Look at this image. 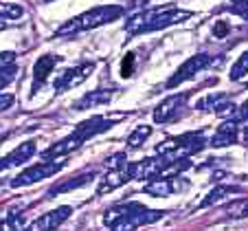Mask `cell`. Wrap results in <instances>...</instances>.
Wrapping results in <instances>:
<instances>
[{"label": "cell", "mask_w": 248, "mask_h": 231, "mask_svg": "<svg viewBox=\"0 0 248 231\" xmlns=\"http://www.w3.org/2000/svg\"><path fill=\"white\" fill-rule=\"evenodd\" d=\"M163 216L165 212H160V209H150L136 200H130V203L114 205L112 209H108L103 216V222L110 227V231H134L143 225H152V222L160 220Z\"/></svg>", "instance_id": "cell-1"}, {"label": "cell", "mask_w": 248, "mask_h": 231, "mask_svg": "<svg viewBox=\"0 0 248 231\" xmlns=\"http://www.w3.org/2000/svg\"><path fill=\"white\" fill-rule=\"evenodd\" d=\"M112 126V119H106V117H90L86 121H81L75 130L70 132L68 137L60 139L57 143H53L51 148L44 150V159L48 161H55V159H62V156L70 154V152H75L77 148H81L88 139L97 137L99 132H106L108 128Z\"/></svg>", "instance_id": "cell-2"}, {"label": "cell", "mask_w": 248, "mask_h": 231, "mask_svg": "<svg viewBox=\"0 0 248 231\" xmlns=\"http://www.w3.org/2000/svg\"><path fill=\"white\" fill-rule=\"evenodd\" d=\"M191 167L189 156H152L136 163L127 165L132 181H154V179H167L173 172H185Z\"/></svg>", "instance_id": "cell-3"}, {"label": "cell", "mask_w": 248, "mask_h": 231, "mask_svg": "<svg viewBox=\"0 0 248 231\" xmlns=\"http://www.w3.org/2000/svg\"><path fill=\"white\" fill-rule=\"evenodd\" d=\"M191 11L187 9H152V11H140L134 14L132 18L125 20V31L130 35H140V33H152V31H160L167 29L171 24H180L185 20L191 18Z\"/></svg>", "instance_id": "cell-4"}, {"label": "cell", "mask_w": 248, "mask_h": 231, "mask_svg": "<svg viewBox=\"0 0 248 231\" xmlns=\"http://www.w3.org/2000/svg\"><path fill=\"white\" fill-rule=\"evenodd\" d=\"M125 14L121 5H101L94 7V9H88L84 14L70 18L68 22H64L60 29L55 31L57 38H70V35H77L81 31H90V29L103 27V24H110L114 20H119L121 16Z\"/></svg>", "instance_id": "cell-5"}, {"label": "cell", "mask_w": 248, "mask_h": 231, "mask_svg": "<svg viewBox=\"0 0 248 231\" xmlns=\"http://www.w3.org/2000/svg\"><path fill=\"white\" fill-rule=\"evenodd\" d=\"M204 132H185L180 137H169L156 146V152L163 156H189L206 148Z\"/></svg>", "instance_id": "cell-6"}, {"label": "cell", "mask_w": 248, "mask_h": 231, "mask_svg": "<svg viewBox=\"0 0 248 231\" xmlns=\"http://www.w3.org/2000/svg\"><path fill=\"white\" fill-rule=\"evenodd\" d=\"M64 167V161H40V163H33L29 165V167H24L22 172H20L18 176H14L11 179V187H29V185L33 183H40V181L44 179H51V176H55L57 172Z\"/></svg>", "instance_id": "cell-7"}, {"label": "cell", "mask_w": 248, "mask_h": 231, "mask_svg": "<svg viewBox=\"0 0 248 231\" xmlns=\"http://www.w3.org/2000/svg\"><path fill=\"white\" fill-rule=\"evenodd\" d=\"M211 64H213V55H209V53H198V55H191L189 60H185L183 64L178 66V71L167 80V88H176V86L185 84L187 80H193L198 73H202L204 68H209Z\"/></svg>", "instance_id": "cell-8"}, {"label": "cell", "mask_w": 248, "mask_h": 231, "mask_svg": "<svg viewBox=\"0 0 248 231\" xmlns=\"http://www.w3.org/2000/svg\"><path fill=\"white\" fill-rule=\"evenodd\" d=\"M93 71H94L93 62H84V64L75 66V68H66L64 73H60V75L55 77L53 88H55V93H64V90L75 88V86H79L81 82L88 80V77L93 75Z\"/></svg>", "instance_id": "cell-9"}, {"label": "cell", "mask_w": 248, "mask_h": 231, "mask_svg": "<svg viewBox=\"0 0 248 231\" xmlns=\"http://www.w3.org/2000/svg\"><path fill=\"white\" fill-rule=\"evenodd\" d=\"M187 99H189V93L169 95L167 99H163V101H160V104L154 108V121L156 123H169V121H173V119H176L185 110V106H187Z\"/></svg>", "instance_id": "cell-10"}, {"label": "cell", "mask_w": 248, "mask_h": 231, "mask_svg": "<svg viewBox=\"0 0 248 231\" xmlns=\"http://www.w3.org/2000/svg\"><path fill=\"white\" fill-rule=\"evenodd\" d=\"M70 214H73V209H70L68 205H62V207L51 209V212L42 214L40 218H35V220L27 227V231H55L62 222L68 220Z\"/></svg>", "instance_id": "cell-11"}, {"label": "cell", "mask_w": 248, "mask_h": 231, "mask_svg": "<svg viewBox=\"0 0 248 231\" xmlns=\"http://www.w3.org/2000/svg\"><path fill=\"white\" fill-rule=\"evenodd\" d=\"M239 139V123L231 121V119H226L222 126H217V130L213 132V137H211L209 146L213 148H226V146H233V143H237Z\"/></svg>", "instance_id": "cell-12"}, {"label": "cell", "mask_w": 248, "mask_h": 231, "mask_svg": "<svg viewBox=\"0 0 248 231\" xmlns=\"http://www.w3.org/2000/svg\"><path fill=\"white\" fill-rule=\"evenodd\" d=\"M130 179V172L127 167H121V170H110L108 174H103L99 179V185H97V196H103V194H110L114 189H119L121 185H125Z\"/></svg>", "instance_id": "cell-13"}, {"label": "cell", "mask_w": 248, "mask_h": 231, "mask_svg": "<svg viewBox=\"0 0 248 231\" xmlns=\"http://www.w3.org/2000/svg\"><path fill=\"white\" fill-rule=\"evenodd\" d=\"M33 154H35V143L33 141L20 143V146L14 148L7 156L0 159V170H9V167H16V165H22L24 161H29Z\"/></svg>", "instance_id": "cell-14"}, {"label": "cell", "mask_w": 248, "mask_h": 231, "mask_svg": "<svg viewBox=\"0 0 248 231\" xmlns=\"http://www.w3.org/2000/svg\"><path fill=\"white\" fill-rule=\"evenodd\" d=\"M60 60H62L60 55H42V57H38L35 66H33V90H38L40 86L48 80V75H51L53 68L60 64Z\"/></svg>", "instance_id": "cell-15"}, {"label": "cell", "mask_w": 248, "mask_h": 231, "mask_svg": "<svg viewBox=\"0 0 248 231\" xmlns=\"http://www.w3.org/2000/svg\"><path fill=\"white\" fill-rule=\"evenodd\" d=\"M185 187H187V183H185V181L180 183L178 179H154L143 187V192L150 194V196L160 198V196H169V194L178 192V189H185Z\"/></svg>", "instance_id": "cell-16"}, {"label": "cell", "mask_w": 248, "mask_h": 231, "mask_svg": "<svg viewBox=\"0 0 248 231\" xmlns=\"http://www.w3.org/2000/svg\"><path fill=\"white\" fill-rule=\"evenodd\" d=\"M110 99H112V90H90L86 93L84 97L79 99L75 104V110H88V108H97V106H103V104H110Z\"/></svg>", "instance_id": "cell-17"}, {"label": "cell", "mask_w": 248, "mask_h": 231, "mask_svg": "<svg viewBox=\"0 0 248 231\" xmlns=\"http://www.w3.org/2000/svg\"><path fill=\"white\" fill-rule=\"evenodd\" d=\"M237 192H239V187H235V185H217V187H213L204 198H202L200 205H198V209H204V207H211V205H217V203H222L226 196L237 194Z\"/></svg>", "instance_id": "cell-18"}, {"label": "cell", "mask_w": 248, "mask_h": 231, "mask_svg": "<svg viewBox=\"0 0 248 231\" xmlns=\"http://www.w3.org/2000/svg\"><path fill=\"white\" fill-rule=\"evenodd\" d=\"M93 176H94V174L90 172V174H79V176H75V179L53 185V187L48 189V196H57V194H66V192H73V189H77V187H84V185L88 183Z\"/></svg>", "instance_id": "cell-19"}, {"label": "cell", "mask_w": 248, "mask_h": 231, "mask_svg": "<svg viewBox=\"0 0 248 231\" xmlns=\"http://www.w3.org/2000/svg\"><path fill=\"white\" fill-rule=\"evenodd\" d=\"M150 137H152V126H136L134 130L130 132V137H127V148L136 150V148H140Z\"/></svg>", "instance_id": "cell-20"}, {"label": "cell", "mask_w": 248, "mask_h": 231, "mask_svg": "<svg viewBox=\"0 0 248 231\" xmlns=\"http://www.w3.org/2000/svg\"><path fill=\"white\" fill-rule=\"evenodd\" d=\"M246 75H248V51H244L242 55L237 57V62L231 66L229 77H231V82H239V80H244Z\"/></svg>", "instance_id": "cell-21"}, {"label": "cell", "mask_w": 248, "mask_h": 231, "mask_svg": "<svg viewBox=\"0 0 248 231\" xmlns=\"http://www.w3.org/2000/svg\"><path fill=\"white\" fill-rule=\"evenodd\" d=\"M24 9L14 2H0V20H18L22 18Z\"/></svg>", "instance_id": "cell-22"}, {"label": "cell", "mask_w": 248, "mask_h": 231, "mask_svg": "<svg viewBox=\"0 0 248 231\" xmlns=\"http://www.w3.org/2000/svg\"><path fill=\"white\" fill-rule=\"evenodd\" d=\"M226 214L231 218H248V198H237L226 207Z\"/></svg>", "instance_id": "cell-23"}, {"label": "cell", "mask_w": 248, "mask_h": 231, "mask_svg": "<svg viewBox=\"0 0 248 231\" xmlns=\"http://www.w3.org/2000/svg\"><path fill=\"white\" fill-rule=\"evenodd\" d=\"M0 231H24V216L11 214L7 220H0Z\"/></svg>", "instance_id": "cell-24"}, {"label": "cell", "mask_w": 248, "mask_h": 231, "mask_svg": "<svg viewBox=\"0 0 248 231\" xmlns=\"http://www.w3.org/2000/svg\"><path fill=\"white\" fill-rule=\"evenodd\" d=\"M16 75H18V68H16L14 64L11 66H7L5 71H0V93L7 88V86L11 84V82L16 80Z\"/></svg>", "instance_id": "cell-25"}, {"label": "cell", "mask_w": 248, "mask_h": 231, "mask_svg": "<svg viewBox=\"0 0 248 231\" xmlns=\"http://www.w3.org/2000/svg\"><path fill=\"white\" fill-rule=\"evenodd\" d=\"M127 156H125V152H119V154H112L106 163H108V167L110 170H121V167H127Z\"/></svg>", "instance_id": "cell-26"}, {"label": "cell", "mask_w": 248, "mask_h": 231, "mask_svg": "<svg viewBox=\"0 0 248 231\" xmlns=\"http://www.w3.org/2000/svg\"><path fill=\"white\" fill-rule=\"evenodd\" d=\"M231 121H235V123H244V121H248V99L244 101L242 106H237V110L233 113Z\"/></svg>", "instance_id": "cell-27"}, {"label": "cell", "mask_w": 248, "mask_h": 231, "mask_svg": "<svg viewBox=\"0 0 248 231\" xmlns=\"http://www.w3.org/2000/svg\"><path fill=\"white\" fill-rule=\"evenodd\" d=\"M132 66H134V53H127L125 60H123V64H121V75L123 77L132 75Z\"/></svg>", "instance_id": "cell-28"}, {"label": "cell", "mask_w": 248, "mask_h": 231, "mask_svg": "<svg viewBox=\"0 0 248 231\" xmlns=\"http://www.w3.org/2000/svg\"><path fill=\"white\" fill-rule=\"evenodd\" d=\"M16 60V53L14 51H2L0 53V71H5L7 66H11Z\"/></svg>", "instance_id": "cell-29"}, {"label": "cell", "mask_w": 248, "mask_h": 231, "mask_svg": "<svg viewBox=\"0 0 248 231\" xmlns=\"http://www.w3.org/2000/svg\"><path fill=\"white\" fill-rule=\"evenodd\" d=\"M14 101H16L14 95H9V93H0V113H5L7 108H11V106H14Z\"/></svg>", "instance_id": "cell-30"}, {"label": "cell", "mask_w": 248, "mask_h": 231, "mask_svg": "<svg viewBox=\"0 0 248 231\" xmlns=\"http://www.w3.org/2000/svg\"><path fill=\"white\" fill-rule=\"evenodd\" d=\"M226 33H229V24H226L224 20H220V22L213 27V35H216V38H224Z\"/></svg>", "instance_id": "cell-31"}, {"label": "cell", "mask_w": 248, "mask_h": 231, "mask_svg": "<svg viewBox=\"0 0 248 231\" xmlns=\"http://www.w3.org/2000/svg\"><path fill=\"white\" fill-rule=\"evenodd\" d=\"M231 2H233V7H231L233 14H239V16H242V11L248 7V0H231Z\"/></svg>", "instance_id": "cell-32"}, {"label": "cell", "mask_w": 248, "mask_h": 231, "mask_svg": "<svg viewBox=\"0 0 248 231\" xmlns=\"http://www.w3.org/2000/svg\"><path fill=\"white\" fill-rule=\"evenodd\" d=\"M242 137H244V141H246V143H248V126H246V128H244V132H242Z\"/></svg>", "instance_id": "cell-33"}, {"label": "cell", "mask_w": 248, "mask_h": 231, "mask_svg": "<svg viewBox=\"0 0 248 231\" xmlns=\"http://www.w3.org/2000/svg\"><path fill=\"white\" fill-rule=\"evenodd\" d=\"M5 29H7V24L2 22V20H0V31H5Z\"/></svg>", "instance_id": "cell-34"}, {"label": "cell", "mask_w": 248, "mask_h": 231, "mask_svg": "<svg viewBox=\"0 0 248 231\" xmlns=\"http://www.w3.org/2000/svg\"><path fill=\"white\" fill-rule=\"evenodd\" d=\"M242 16H244V18H246V20H248V7H246V9H244V11H242Z\"/></svg>", "instance_id": "cell-35"}, {"label": "cell", "mask_w": 248, "mask_h": 231, "mask_svg": "<svg viewBox=\"0 0 248 231\" xmlns=\"http://www.w3.org/2000/svg\"><path fill=\"white\" fill-rule=\"evenodd\" d=\"M46 2H53V0H46Z\"/></svg>", "instance_id": "cell-36"}, {"label": "cell", "mask_w": 248, "mask_h": 231, "mask_svg": "<svg viewBox=\"0 0 248 231\" xmlns=\"http://www.w3.org/2000/svg\"><path fill=\"white\" fill-rule=\"evenodd\" d=\"M150 2H154V0H150Z\"/></svg>", "instance_id": "cell-37"}]
</instances>
